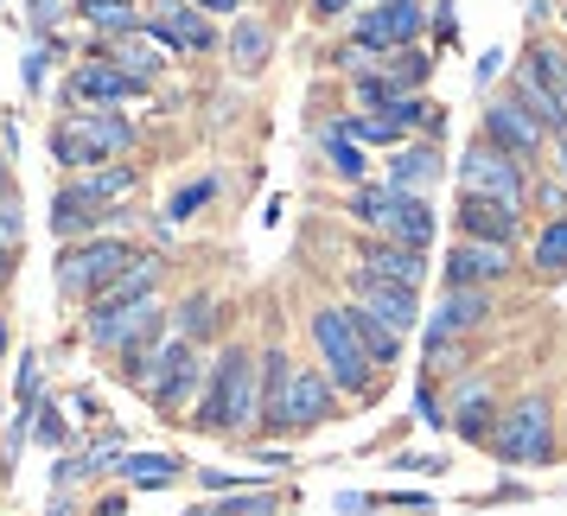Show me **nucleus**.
I'll use <instances>...</instances> for the list:
<instances>
[{
  "label": "nucleus",
  "mask_w": 567,
  "mask_h": 516,
  "mask_svg": "<svg viewBox=\"0 0 567 516\" xmlns=\"http://www.w3.org/2000/svg\"><path fill=\"white\" fill-rule=\"evenodd\" d=\"M414 409H421V421H427V427H440V402H434V389H421V395H414Z\"/></svg>",
  "instance_id": "obj_44"
},
{
  "label": "nucleus",
  "mask_w": 567,
  "mask_h": 516,
  "mask_svg": "<svg viewBox=\"0 0 567 516\" xmlns=\"http://www.w3.org/2000/svg\"><path fill=\"white\" fill-rule=\"evenodd\" d=\"M491 421H497V409H491V395H485V389H472V395L460 402V414H453V427H460L465 440H491V434H497Z\"/></svg>",
  "instance_id": "obj_33"
},
{
  "label": "nucleus",
  "mask_w": 567,
  "mask_h": 516,
  "mask_svg": "<svg viewBox=\"0 0 567 516\" xmlns=\"http://www.w3.org/2000/svg\"><path fill=\"white\" fill-rule=\"evenodd\" d=\"M338 414V383L326 370H293V389H287V434H307L319 421Z\"/></svg>",
  "instance_id": "obj_18"
},
{
  "label": "nucleus",
  "mask_w": 567,
  "mask_h": 516,
  "mask_svg": "<svg viewBox=\"0 0 567 516\" xmlns=\"http://www.w3.org/2000/svg\"><path fill=\"white\" fill-rule=\"evenodd\" d=\"M344 287H351V307H363V312H377L383 326H395V332L409 338L414 326H421V287H402V281H377V275H363V268H351L344 275Z\"/></svg>",
  "instance_id": "obj_10"
},
{
  "label": "nucleus",
  "mask_w": 567,
  "mask_h": 516,
  "mask_svg": "<svg viewBox=\"0 0 567 516\" xmlns=\"http://www.w3.org/2000/svg\"><path fill=\"white\" fill-rule=\"evenodd\" d=\"M147 319H159L154 293H134V300H90V344H96V351H122Z\"/></svg>",
  "instance_id": "obj_13"
},
{
  "label": "nucleus",
  "mask_w": 567,
  "mask_h": 516,
  "mask_svg": "<svg viewBox=\"0 0 567 516\" xmlns=\"http://www.w3.org/2000/svg\"><path fill=\"white\" fill-rule=\"evenodd\" d=\"M13 256H20V249H13V242H0V287L13 281Z\"/></svg>",
  "instance_id": "obj_47"
},
{
  "label": "nucleus",
  "mask_w": 567,
  "mask_h": 516,
  "mask_svg": "<svg viewBox=\"0 0 567 516\" xmlns=\"http://www.w3.org/2000/svg\"><path fill=\"white\" fill-rule=\"evenodd\" d=\"M460 192H485V198H504V205H529V159L504 154L497 141H472L460 159Z\"/></svg>",
  "instance_id": "obj_7"
},
{
  "label": "nucleus",
  "mask_w": 567,
  "mask_h": 516,
  "mask_svg": "<svg viewBox=\"0 0 567 516\" xmlns=\"http://www.w3.org/2000/svg\"><path fill=\"white\" fill-rule=\"evenodd\" d=\"M344 7H351V0H312V20H338Z\"/></svg>",
  "instance_id": "obj_45"
},
{
  "label": "nucleus",
  "mask_w": 567,
  "mask_h": 516,
  "mask_svg": "<svg viewBox=\"0 0 567 516\" xmlns=\"http://www.w3.org/2000/svg\"><path fill=\"white\" fill-rule=\"evenodd\" d=\"M491 453L504 465H548L555 460V402L548 395H523L516 409L497 414Z\"/></svg>",
  "instance_id": "obj_5"
},
{
  "label": "nucleus",
  "mask_w": 567,
  "mask_h": 516,
  "mask_svg": "<svg viewBox=\"0 0 567 516\" xmlns=\"http://www.w3.org/2000/svg\"><path fill=\"white\" fill-rule=\"evenodd\" d=\"M0 185H7V166H0Z\"/></svg>",
  "instance_id": "obj_51"
},
{
  "label": "nucleus",
  "mask_w": 567,
  "mask_h": 516,
  "mask_svg": "<svg viewBox=\"0 0 567 516\" xmlns=\"http://www.w3.org/2000/svg\"><path fill=\"white\" fill-rule=\"evenodd\" d=\"M159 344H166V312L147 319V326L122 344V376H128V383H147V370L159 363Z\"/></svg>",
  "instance_id": "obj_26"
},
{
  "label": "nucleus",
  "mask_w": 567,
  "mask_h": 516,
  "mask_svg": "<svg viewBox=\"0 0 567 516\" xmlns=\"http://www.w3.org/2000/svg\"><path fill=\"white\" fill-rule=\"evenodd\" d=\"M434 210H427V198H402V205H395V217H389L383 230L377 236H389V242H409V249H427V242H434Z\"/></svg>",
  "instance_id": "obj_25"
},
{
  "label": "nucleus",
  "mask_w": 567,
  "mask_h": 516,
  "mask_svg": "<svg viewBox=\"0 0 567 516\" xmlns=\"http://www.w3.org/2000/svg\"><path fill=\"white\" fill-rule=\"evenodd\" d=\"M20 395H27V402L39 395V358H27V363H20Z\"/></svg>",
  "instance_id": "obj_43"
},
{
  "label": "nucleus",
  "mask_w": 567,
  "mask_h": 516,
  "mask_svg": "<svg viewBox=\"0 0 567 516\" xmlns=\"http://www.w3.org/2000/svg\"><path fill=\"white\" fill-rule=\"evenodd\" d=\"M402 198H409V192H395L389 179L383 185H358V192H351V217H358V224H370V230H383Z\"/></svg>",
  "instance_id": "obj_28"
},
{
  "label": "nucleus",
  "mask_w": 567,
  "mask_h": 516,
  "mask_svg": "<svg viewBox=\"0 0 567 516\" xmlns=\"http://www.w3.org/2000/svg\"><path fill=\"white\" fill-rule=\"evenodd\" d=\"M230 58H236V71H243V78H256L261 58H268V27H261V20H236V32H230Z\"/></svg>",
  "instance_id": "obj_30"
},
{
  "label": "nucleus",
  "mask_w": 567,
  "mask_h": 516,
  "mask_svg": "<svg viewBox=\"0 0 567 516\" xmlns=\"http://www.w3.org/2000/svg\"><path fill=\"white\" fill-rule=\"evenodd\" d=\"M555 185H567V134H555Z\"/></svg>",
  "instance_id": "obj_46"
},
{
  "label": "nucleus",
  "mask_w": 567,
  "mask_h": 516,
  "mask_svg": "<svg viewBox=\"0 0 567 516\" xmlns=\"http://www.w3.org/2000/svg\"><path fill=\"white\" fill-rule=\"evenodd\" d=\"M96 516H122V497H103V504H96Z\"/></svg>",
  "instance_id": "obj_49"
},
{
  "label": "nucleus",
  "mask_w": 567,
  "mask_h": 516,
  "mask_svg": "<svg viewBox=\"0 0 567 516\" xmlns=\"http://www.w3.org/2000/svg\"><path fill=\"white\" fill-rule=\"evenodd\" d=\"M173 52H179V45H173L166 32H154L147 20H141L134 32H115V39H109V58H115V64H122L128 78H141V83L154 78V71H159V64H166Z\"/></svg>",
  "instance_id": "obj_20"
},
{
  "label": "nucleus",
  "mask_w": 567,
  "mask_h": 516,
  "mask_svg": "<svg viewBox=\"0 0 567 516\" xmlns=\"http://www.w3.org/2000/svg\"><path fill=\"white\" fill-rule=\"evenodd\" d=\"M32 421H39V440H45V446H58V440H64V409H58V402H39V409H32Z\"/></svg>",
  "instance_id": "obj_41"
},
{
  "label": "nucleus",
  "mask_w": 567,
  "mask_h": 516,
  "mask_svg": "<svg viewBox=\"0 0 567 516\" xmlns=\"http://www.w3.org/2000/svg\"><path fill=\"white\" fill-rule=\"evenodd\" d=\"M134 128L109 109H90V115H64L52 128V159L71 166V173H90V166H109V154H128Z\"/></svg>",
  "instance_id": "obj_4"
},
{
  "label": "nucleus",
  "mask_w": 567,
  "mask_h": 516,
  "mask_svg": "<svg viewBox=\"0 0 567 516\" xmlns=\"http://www.w3.org/2000/svg\"><path fill=\"white\" fill-rule=\"evenodd\" d=\"M421 27H427V7L421 0H377V7H363L358 20H351V39L389 58V52H402V45H414Z\"/></svg>",
  "instance_id": "obj_8"
},
{
  "label": "nucleus",
  "mask_w": 567,
  "mask_h": 516,
  "mask_svg": "<svg viewBox=\"0 0 567 516\" xmlns=\"http://www.w3.org/2000/svg\"><path fill=\"white\" fill-rule=\"evenodd\" d=\"M20 230H27V224H20V192H13V185H0V242H13V249H20Z\"/></svg>",
  "instance_id": "obj_40"
},
{
  "label": "nucleus",
  "mask_w": 567,
  "mask_h": 516,
  "mask_svg": "<svg viewBox=\"0 0 567 516\" xmlns=\"http://www.w3.org/2000/svg\"><path fill=\"white\" fill-rule=\"evenodd\" d=\"M205 478V491H236V485H249V472H198Z\"/></svg>",
  "instance_id": "obj_42"
},
{
  "label": "nucleus",
  "mask_w": 567,
  "mask_h": 516,
  "mask_svg": "<svg viewBox=\"0 0 567 516\" xmlns=\"http://www.w3.org/2000/svg\"><path fill=\"white\" fill-rule=\"evenodd\" d=\"M516 275V256L504 242H472L460 236L453 249H446V287H497Z\"/></svg>",
  "instance_id": "obj_11"
},
{
  "label": "nucleus",
  "mask_w": 567,
  "mask_h": 516,
  "mask_svg": "<svg viewBox=\"0 0 567 516\" xmlns=\"http://www.w3.org/2000/svg\"><path fill=\"white\" fill-rule=\"evenodd\" d=\"M0 358H7V312H0Z\"/></svg>",
  "instance_id": "obj_50"
},
{
  "label": "nucleus",
  "mask_w": 567,
  "mask_h": 516,
  "mask_svg": "<svg viewBox=\"0 0 567 516\" xmlns=\"http://www.w3.org/2000/svg\"><path fill=\"white\" fill-rule=\"evenodd\" d=\"M147 27L166 32L179 52H217V27H210L205 7H192V0H154L147 7Z\"/></svg>",
  "instance_id": "obj_15"
},
{
  "label": "nucleus",
  "mask_w": 567,
  "mask_h": 516,
  "mask_svg": "<svg viewBox=\"0 0 567 516\" xmlns=\"http://www.w3.org/2000/svg\"><path fill=\"white\" fill-rule=\"evenodd\" d=\"M134 268V249L115 242V236H83V242H64L58 249V293L64 300H103L109 287Z\"/></svg>",
  "instance_id": "obj_3"
},
{
  "label": "nucleus",
  "mask_w": 567,
  "mask_h": 516,
  "mask_svg": "<svg viewBox=\"0 0 567 516\" xmlns=\"http://www.w3.org/2000/svg\"><path fill=\"white\" fill-rule=\"evenodd\" d=\"M122 472H128V485H141V491H166L179 465L166 460V453H134V460H122Z\"/></svg>",
  "instance_id": "obj_34"
},
{
  "label": "nucleus",
  "mask_w": 567,
  "mask_h": 516,
  "mask_svg": "<svg viewBox=\"0 0 567 516\" xmlns=\"http://www.w3.org/2000/svg\"><path fill=\"white\" fill-rule=\"evenodd\" d=\"M312 344H319V363L338 383V395H370L377 389V358L363 351L358 326H351V307H319L312 312Z\"/></svg>",
  "instance_id": "obj_2"
},
{
  "label": "nucleus",
  "mask_w": 567,
  "mask_h": 516,
  "mask_svg": "<svg viewBox=\"0 0 567 516\" xmlns=\"http://www.w3.org/2000/svg\"><path fill=\"white\" fill-rule=\"evenodd\" d=\"M440 173H446V166H440L434 147H395V159H389V185L409 192V198H427V185H434Z\"/></svg>",
  "instance_id": "obj_23"
},
{
  "label": "nucleus",
  "mask_w": 567,
  "mask_h": 516,
  "mask_svg": "<svg viewBox=\"0 0 567 516\" xmlns=\"http://www.w3.org/2000/svg\"><path fill=\"white\" fill-rule=\"evenodd\" d=\"M210 198H217V179H192V185L179 192V198L166 205V217H173V224H185V217H192V210H205Z\"/></svg>",
  "instance_id": "obj_38"
},
{
  "label": "nucleus",
  "mask_w": 567,
  "mask_h": 516,
  "mask_svg": "<svg viewBox=\"0 0 567 516\" xmlns=\"http://www.w3.org/2000/svg\"><path fill=\"white\" fill-rule=\"evenodd\" d=\"M485 141H497L504 154H516V159H536L542 147H548V128H542V115L516 90H504L497 103L485 109Z\"/></svg>",
  "instance_id": "obj_9"
},
{
  "label": "nucleus",
  "mask_w": 567,
  "mask_h": 516,
  "mask_svg": "<svg viewBox=\"0 0 567 516\" xmlns=\"http://www.w3.org/2000/svg\"><path fill=\"white\" fill-rule=\"evenodd\" d=\"M460 236L516 249L523 242V205H504V198H485V192H460Z\"/></svg>",
  "instance_id": "obj_12"
},
{
  "label": "nucleus",
  "mask_w": 567,
  "mask_h": 516,
  "mask_svg": "<svg viewBox=\"0 0 567 516\" xmlns=\"http://www.w3.org/2000/svg\"><path fill=\"white\" fill-rule=\"evenodd\" d=\"M261 409V370H256V351L249 344H230L224 358L205 370V395H198V414L192 427L205 434H243Z\"/></svg>",
  "instance_id": "obj_1"
},
{
  "label": "nucleus",
  "mask_w": 567,
  "mask_h": 516,
  "mask_svg": "<svg viewBox=\"0 0 567 516\" xmlns=\"http://www.w3.org/2000/svg\"><path fill=\"white\" fill-rule=\"evenodd\" d=\"M491 319V287H446L440 312L427 319V338H465Z\"/></svg>",
  "instance_id": "obj_21"
},
{
  "label": "nucleus",
  "mask_w": 567,
  "mask_h": 516,
  "mask_svg": "<svg viewBox=\"0 0 567 516\" xmlns=\"http://www.w3.org/2000/svg\"><path fill=\"white\" fill-rule=\"evenodd\" d=\"M210 516H275V491H249V497H230V504H217Z\"/></svg>",
  "instance_id": "obj_39"
},
{
  "label": "nucleus",
  "mask_w": 567,
  "mask_h": 516,
  "mask_svg": "<svg viewBox=\"0 0 567 516\" xmlns=\"http://www.w3.org/2000/svg\"><path fill=\"white\" fill-rule=\"evenodd\" d=\"M141 90H147V83L128 78L115 58H90V64H78L71 83H64V96H71V103H103V109L122 103V96H141Z\"/></svg>",
  "instance_id": "obj_17"
},
{
  "label": "nucleus",
  "mask_w": 567,
  "mask_h": 516,
  "mask_svg": "<svg viewBox=\"0 0 567 516\" xmlns=\"http://www.w3.org/2000/svg\"><path fill=\"white\" fill-rule=\"evenodd\" d=\"M78 7H83V20H90L96 32H109V39H115V32H134V27H141L134 0H78Z\"/></svg>",
  "instance_id": "obj_32"
},
{
  "label": "nucleus",
  "mask_w": 567,
  "mask_h": 516,
  "mask_svg": "<svg viewBox=\"0 0 567 516\" xmlns=\"http://www.w3.org/2000/svg\"><path fill=\"white\" fill-rule=\"evenodd\" d=\"M326 154H332V173H338V179L363 185V154H358V141H351L344 128H326Z\"/></svg>",
  "instance_id": "obj_35"
},
{
  "label": "nucleus",
  "mask_w": 567,
  "mask_h": 516,
  "mask_svg": "<svg viewBox=\"0 0 567 516\" xmlns=\"http://www.w3.org/2000/svg\"><path fill=\"white\" fill-rule=\"evenodd\" d=\"M383 78L395 83V90H421V83L434 78V58L421 52V45H402V52L383 58Z\"/></svg>",
  "instance_id": "obj_29"
},
{
  "label": "nucleus",
  "mask_w": 567,
  "mask_h": 516,
  "mask_svg": "<svg viewBox=\"0 0 567 516\" xmlns=\"http://www.w3.org/2000/svg\"><path fill=\"white\" fill-rule=\"evenodd\" d=\"M351 326H358L363 351H370V358H377V370H389V363L402 358V332H395V326H383V319H377V312L351 307Z\"/></svg>",
  "instance_id": "obj_27"
},
{
  "label": "nucleus",
  "mask_w": 567,
  "mask_h": 516,
  "mask_svg": "<svg viewBox=\"0 0 567 516\" xmlns=\"http://www.w3.org/2000/svg\"><path fill=\"white\" fill-rule=\"evenodd\" d=\"M78 179L90 185L96 198L115 205V198H128V192H134V166H90V173H78Z\"/></svg>",
  "instance_id": "obj_36"
},
{
  "label": "nucleus",
  "mask_w": 567,
  "mask_h": 516,
  "mask_svg": "<svg viewBox=\"0 0 567 516\" xmlns=\"http://www.w3.org/2000/svg\"><path fill=\"white\" fill-rule=\"evenodd\" d=\"M529 275L542 287H561L567 281V217H548L536 236V249H529Z\"/></svg>",
  "instance_id": "obj_24"
},
{
  "label": "nucleus",
  "mask_w": 567,
  "mask_h": 516,
  "mask_svg": "<svg viewBox=\"0 0 567 516\" xmlns=\"http://www.w3.org/2000/svg\"><path fill=\"white\" fill-rule=\"evenodd\" d=\"M358 268L377 275V281H402V287H421L427 275V249H409V242H389V236H370L358 249Z\"/></svg>",
  "instance_id": "obj_19"
},
{
  "label": "nucleus",
  "mask_w": 567,
  "mask_h": 516,
  "mask_svg": "<svg viewBox=\"0 0 567 516\" xmlns=\"http://www.w3.org/2000/svg\"><path fill=\"white\" fill-rule=\"evenodd\" d=\"M192 7H205V13H236L243 0H192Z\"/></svg>",
  "instance_id": "obj_48"
},
{
  "label": "nucleus",
  "mask_w": 567,
  "mask_h": 516,
  "mask_svg": "<svg viewBox=\"0 0 567 516\" xmlns=\"http://www.w3.org/2000/svg\"><path fill=\"white\" fill-rule=\"evenodd\" d=\"M109 198H96L83 179H71V185H58L52 192V230L64 236V242H83V236H103L109 230Z\"/></svg>",
  "instance_id": "obj_14"
},
{
  "label": "nucleus",
  "mask_w": 567,
  "mask_h": 516,
  "mask_svg": "<svg viewBox=\"0 0 567 516\" xmlns=\"http://www.w3.org/2000/svg\"><path fill=\"white\" fill-rule=\"evenodd\" d=\"M511 90H516V96H523L529 109H536L548 134H567V52H561V45L536 39Z\"/></svg>",
  "instance_id": "obj_6"
},
{
  "label": "nucleus",
  "mask_w": 567,
  "mask_h": 516,
  "mask_svg": "<svg viewBox=\"0 0 567 516\" xmlns=\"http://www.w3.org/2000/svg\"><path fill=\"white\" fill-rule=\"evenodd\" d=\"M173 319H179V338H205L210 326H217V300H210V293H192Z\"/></svg>",
  "instance_id": "obj_37"
},
{
  "label": "nucleus",
  "mask_w": 567,
  "mask_h": 516,
  "mask_svg": "<svg viewBox=\"0 0 567 516\" xmlns=\"http://www.w3.org/2000/svg\"><path fill=\"white\" fill-rule=\"evenodd\" d=\"M338 128L351 134L358 147H370V141H402V128H409V122H402L395 109H370V115H351V122H338Z\"/></svg>",
  "instance_id": "obj_31"
},
{
  "label": "nucleus",
  "mask_w": 567,
  "mask_h": 516,
  "mask_svg": "<svg viewBox=\"0 0 567 516\" xmlns=\"http://www.w3.org/2000/svg\"><path fill=\"white\" fill-rule=\"evenodd\" d=\"M198 383H205V363L192 351V338H166L159 344V383H147V395H154L159 409H179Z\"/></svg>",
  "instance_id": "obj_16"
},
{
  "label": "nucleus",
  "mask_w": 567,
  "mask_h": 516,
  "mask_svg": "<svg viewBox=\"0 0 567 516\" xmlns=\"http://www.w3.org/2000/svg\"><path fill=\"white\" fill-rule=\"evenodd\" d=\"M287 389H293V363L287 351L261 358V434H287Z\"/></svg>",
  "instance_id": "obj_22"
}]
</instances>
